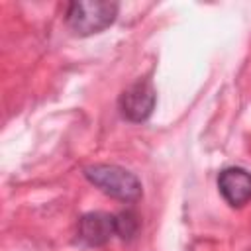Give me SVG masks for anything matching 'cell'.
<instances>
[{"mask_svg": "<svg viewBox=\"0 0 251 251\" xmlns=\"http://www.w3.org/2000/svg\"><path fill=\"white\" fill-rule=\"evenodd\" d=\"M84 176L104 194L122 202H135L143 192L139 178L118 165H90L84 169Z\"/></svg>", "mask_w": 251, "mask_h": 251, "instance_id": "cell-1", "label": "cell"}, {"mask_svg": "<svg viewBox=\"0 0 251 251\" xmlns=\"http://www.w3.org/2000/svg\"><path fill=\"white\" fill-rule=\"evenodd\" d=\"M116 16H118L116 2L84 0V2H71L65 20L76 35H92L112 25Z\"/></svg>", "mask_w": 251, "mask_h": 251, "instance_id": "cell-2", "label": "cell"}, {"mask_svg": "<svg viewBox=\"0 0 251 251\" xmlns=\"http://www.w3.org/2000/svg\"><path fill=\"white\" fill-rule=\"evenodd\" d=\"M155 100H157V94H155L151 82L149 80H137L129 88H126L124 94L120 96L122 116L133 124L145 122L155 108Z\"/></svg>", "mask_w": 251, "mask_h": 251, "instance_id": "cell-3", "label": "cell"}, {"mask_svg": "<svg viewBox=\"0 0 251 251\" xmlns=\"http://www.w3.org/2000/svg\"><path fill=\"white\" fill-rule=\"evenodd\" d=\"M112 235H116V214L88 212L78 220L76 237L86 247L106 245Z\"/></svg>", "mask_w": 251, "mask_h": 251, "instance_id": "cell-4", "label": "cell"}, {"mask_svg": "<svg viewBox=\"0 0 251 251\" xmlns=\"http://www.w3.org/2000/svg\"><path fill=\"white\" fill-rule=\"evenodd\" d=\"M218 188L231 208H241L251 200V173L241 167H227L218 176Z\"/></svg>", "mask_w": 251, "mask_h": 251, "instance_id": "cell-5", "label": "cell"}, {"mask_svg": "<svg viewBox=\"0 0 251 251\" xmlns=\"http://www.w3.org/2000/svg\"><path fill=\"white\" fill-rule=\"evenodd\" d=\"M139 231V218L131 210H124L116 214V235L124 241H131Z\"/></svg>", "mask_w": 251, "mask_h": 251, "instance_id": "cell-6", "label": "cell"}]
</instances>
